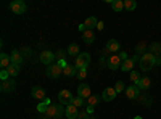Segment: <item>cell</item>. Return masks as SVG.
Segmentation results:
<instances>
[{
  "mask_svg": "<svg viewBox=\"0 0 161 119\" xmlns=\"http://www.w3.org/2000/svg\"><path fill=\"white\" fill-rule=\"evenodd\" d=\"M156 64V57L155 53H150V51H147L140 57V69L142 71H150L153 66Z\"/></svg>",
  "mask_w": 161,
  "mask_h": 119,
  "instance_id": "obj_1",
  "label": "cell"
},
{
  "mask_svg": "<svg viewBox=\"0 0 161 119\" xmlns=\"http://www.w3.org/2000/svg\"><path fill=\"white\" fill-rule=\"evenodd\" d=\"M63 113H66V110H63V105L61 103H52L50 106L47 108V111H45V114L48 117H53V119L61 117Z\"/></svg>",
  "mask_w": 161,
  "mask_h": 119,
  "instance_id": "obj_2",
  "label": "cell"
},
{
  "mask_svg": "<svg viewBox=\"0 0 161 119\" xmlns=\"http://www.w3.org/2000/svg\"><path fill=\"white\" fill-rule=\"evenodd\" d=\"M89 63H90V55L87 53H80L77 58H76V69H87V66H89Z\"/></svg>",
  "mask_w": 161,
  "mask_h": 119,
  "instance_id": "obj_3",
  "label": "cell"
},
{
  "mask_svg": "<svg viewBox=\"0 0 161 119\" xmlns=\"http://www.w3.org/2000/svg\"><path fill=\"white\" fill-rule=\"evenodd\" d=\"M121 64H123V60L119 58V55H110L108 60H106V66H108L111 71L121 69Z\"/></svg>",
  "mask_w": 161,
  "mask_h": 119,
  "instance_id": "obj_4",
  "label": "cell"
},
{
  "mask_svg": "<svg viewBox=\"0 0 161 119\" xmlns=\"http://www.w3.org/2000/svg\"><path fill=\"white\" fill-rule=\"evenodd\" d=\"M58 101L61 103V105H73V101H74V97H73V94L69 90H61L60 94H58Z\"/></svg>",
  "mask_w": 161,
  "mask_h": 119,
  "instance_id": "obj_5",
  "label": "cell"
},
{
  "mask_svg": "<svg viewBox=\"0 0 161 119\" xmlns=\"http://www.w3.org/2000/svg\"><path fill=\"white\" fill-rule=\"evenodd\" d=\"M10 10L13 13H16V15H23V13L26 11V3L23 2V0H13V2L10 3Z\"/></svg>",
  "mask_w": 161,
  "mask_h": 119,
  "instance_id": "obj_6",
  "label": "cell"
},
{
  "mask_svg": "<svg viewBox=\"0 0 161 119\" xmlns=\"http://www.w3.org/2000/svg\"><path fill=\"white\" fill-rule=\"evenodd\" d=\"M61 73H63V69L60 68L58 64H50V66H47V71H45V74H47L50 79H57V77H60Z\"/></svg>",
  "mask_w": 161,
  "mask_h": 119,
  "instance_id": "obj_7",
  "label": "cell"
},
{
  "mask_svg": "<svg viewBox=\"0 0 161 119\" xmlns=\"http://www.w3.org/2000/svg\"><path fill=\"white\" fill-rule=\"evenodd\" d=\"M77 95H79L80 98H84V100L90 98V97H92V92H90V87H89L87 84H80V85L77 87Z\"/></svg>",
  "mask_w": 161,
  "mask_h": 119,
  "instance_id": "obj_8",
  "label": "cell"
},
{
  "mask_svg": "<svg viewBox=\"0 0 161 119\" xmlns=\"http://www.w3.org/2000/svg\"><path fill=\"white\" fill-rule=\"evenodd\" d=\"M40 61H42L44 64H47V66H50V64H53V60H55V53H53V51H42V53H40Z\"/></svg>",
  "mask_w": 161,
  "mask_h": 119,
  "instance_id": "obj_9",
  "label": "cell"
},
{
  "mask_svg": "<svg viewBox=\"0 0 161 119\" xmlns=\"http://www.w3.org/2000/svg\"><path fill=\"white\" fill-rule=\"evenodd\" d=\"M126 97L129 98V100H136V98H139V94H140V89L137 87V85H130V87H126Z\"/></svg>",
  "mask_w": 161,
  "mask_h": 119,
  "instance_id": "obj_10",
  "label": "cell"
},
{
  "mask_svg": "<svg viewBox=\"0 0 161 119\" xmlns=\"http://www.w3.org/2000/svg\"><path fill=\"white\" fill-rule=\"evenodd\" d=\"M116 95H118V92H116L113 87H108V89H105V90H103L102 100H105V101H113V100L116 98Z\"/></svg>",
  "mask_w": 161,
  "mask_h": 119,
  "instance_id": "obj_11",
  "label": "cell"
},
{
  "mask_svg": "<svg viewBox=\"0 0 161 119\" xmlns=\"http://www.w3.org/2000/svg\"><path fill=\"white\" fill-rule=\"evenodd\" d=\"M119 42L114 41V39H110L108 42H106V51H110L111 55H116V51H119Z\"/></svg>",
  "mask_w": 161,
  "mask_h": 119,
  "instance_id": "obj_12",
  "label": "cell"
},
{
  "mask_svg": "<svg viewBox=\"0 0 161 119\" xmlns=\"http://www.w3.org/2000/svg\"><path fill=\"white\" fill-rule=\"evenodd\" d=\"M31 95L36 98V100H45L47 97H45V90L42 89V87H32V90H31Z\"/></svg>",
  "mask_w": 161,
  "mask_h": 119,
  "instance_id": "obj_13",
  "label": "cell"
},
{
  "mask_svg": "<svg viewBox=\"0 0 161 119\" xmlns=\"http://www.w3.org/2000/svg\"><path fill=\"white\" fill-rule=\"evenodd\" d=\"M15 87H16L15 81H13V79H8V81H3L2 82L0 90H2V92H13V90H15Z\"/></svg>",
  "mask_w": 161,
  "mask_h": 119,
  "instance_id": "obj_14",
  "label": "cell"
},
{
  "mask_svg": "<svg viewBox=\"0 0 161 119\" xmlns=\"http://www.w3.org/2000/svg\"><path fill=\"white\" fill-rule=\"evenodd\" d=\"M10 60H11V64H18V66H21V63H23V55L19 53L18 50H13V51H11V55H10Z\"/></svg>",
  "mask_w": 161,
  "mask_h": 119,
  "instance_id": "obj_15",
  "label": "cell"
},
{
  "mask_svg": "<svg viewBox=\"0 0 161 119\" xmlns=\"http://www.w3.org/2000/svg\"><path fill=\"white\" fill-rule=\"evenodd\" d=\"M136 85H137L140 90H148L150 85H152V81H150L148 77H140V81H139Z\"/></svg>",
  "mask_w": 161,
  "mask_h": 119,
  "instance_id": "obj_16",
  "label": "cell"
},
{
  "mask_svg": "<svg viewBox=\"0 0 161 119\" xmlns=\"http://www.w3.org/2000/svg\"><path fill=\"white\" fill-rule=\"evenodd\" d=\"M66 116H68L69 119H77L79 113H77V108L74 106V105H68V106H66Z\"/></svg>",
  "mask_w": 161,
  "mask_h": 119,
  "instance_id": "obj_17",
  "label": "cell"
},
{
  "mask_svg": "<svg viewBox=\"0 0 161 119\" xmlns=\"http://www.w3.org/2000/svg\"><path fill=\"white\" fill-rule=\"evenodd\" d=\"M134 63H136V61H134V58H129V60H126V61H123V64H121V69H123L124 73L126 71H134Z\"/></svg>",
  "mask_w": 161,
  "mask_h": 119,
  "instance_id": "obj_18",
  "label": "cell"
},
{
  "mask_svg": "<svg viewBox=\"0 0 161 119\" xmlns=\"http://www.w3.org/2000/svg\"><path fill=\"white\" fill-rule=\"evenodd\" d=\"M82 39H84V42L86 44H93V41H95V35H93V32L90 29H86L82 32Z\"/></svg>",
  "mask_w": 161,
  "mask_h": 119,
  "instance_id": "obj_19",
  "label": "cell"
},
{
  "mask_svg": "<svg viewBox=\"0 0 161 119\" xmlns=\"http://www.w3.org/2000/svg\"><path fill=\"white\" fill-rule=\"evenodd\" d=\"M10 64H11V60H10V57H8L7 53H0V66H2L3 69H7Z\"/></svg>",
  "mask_w": 161,
  "mask_h": 119,
  "instance_id": "obj_20",
  "label": "cell"
},
{
  "mask_svg": "<svg viewBox=\"0 0 161 119\" xmlns=\"http://www.w3.org/2000/svg\"><path fill=\"white\" fill-rule=\"evenodd\" d=\"M84 24H86V28H87V29H90V31H92L93 28H97L98 21H97V18H95V16H89V18L86 19V23H84Z\"/></svg>",
  "mask_w": 161,
  "mask_h": 119,
  "instance_id": "obj_21",
  "label": "cell"
},
{
  "mask_svg": "<svg viewBox=\"0 0 161 119\" xmlns=\"http://www.w3.org/2000/svg\"><path fill=\"white\" fill-rule=\"evenodd\" d=\"M63 74H64L66 77H73V76H76V74H77L76 66H71V64H68V66H66V68L63 69Z\"/></svg>",
  "mask_w": 161,
  "mask_h": 119,
  "instance_id": "obj_22",
  "label": "cell"
},
{
  "mask_svg": "<svg viewBox=\"0 0 161 119\" xmlns=\"http://www.w3.org/2000/svg\"><path fill=\"white\" fill-rule=\"evenodd\" d=\"M50 105H52L50 98H45L42 103H39V105H37V111H39V113H45V111H47V108L50 106Z\"/></svg>",
  "mask_w": 161,
  "mask_h": 119,
  "instance_id": "obj_23",
  "label": "cell"
},
{
  "mask_svg": "<svg viewBox=\"0 0 161 119\" xmlns=\"http://www.w3.org/2000/svg\"><path fill=\"white\" fill-rule=\"evenodd\" d=\"M7 71H8L10 77H15V76L19 74V66H18V64H10L8 68H7Z\"/></svg>",
  "mask_w": 161,
  "mask_h": 119,
  "instance_id": "obj_24",
  "label": "cell"
},
{
  "mask_svg": "<svg viewBox=\"0 0 161 119\" xmlns=\"http://www.w3.org/2000/svg\"><path fill=\"white\" fill-rule=\"evenodd\" d=\"M111 7H113L114 11H121V10H124V2H123V0H113Z\"/></svg>",
  "mask_w": 161,
  "mask_h": 119,
  "instance_id": "obj_25",
  "label": "cell"
},
{
  "mask_svg": "<svg viewBox=\"0 0 161 119\" xmlns=\"http://www.w3.org/2000/svg\"><path fill=\"white\" fill-rule=\"evenodd\" d=\"M66 51H68V55H73V57H74V55H77V57L80 55V53H79V47H77V44H71Z\"/></svg>",
  "mask_w": 161,
  "mask_h": 119,
  "instance_id": "obj_26",
  "label": "cell"
},
{
  "mask_svg": "<svg viewBox=\"0 0 161 119\" xmlns=\"http://www.w3.org/2000/svg\"><path fill=\"white\" fill-rule=\"evenodd\" d=\"M136 7H137L136 0H124V8H126V10L134 11V10H136Z\"/></svg>",
  "mask_w": 161,
  "mask_h": 119,
  "instance_id": "obj_27",
  "label": "cell"
},
{
  "mask_svg": "<svg viewBox=\"0 0 161 119\" xmlns=\"http://www.w3.org/2000/svg\"><path fill=\"white\" fill-rule=\"evenodd\" d=\"M98 100H100V97H98V95H92L90 98H87V100H86V103L89 105V106H95V105L98 103Z\"/></svg>",
  "mask_w": 161,
  "mask_h": 119,
  "instance_id": "obj_28",
  "label": "cell"
},
{
  "mask_svg": "<svg viewBox=\"0 0 161 119\" xmlns=\"http://www.w3.org/2000/svg\"><path fill=\"white\" fill-rule=\"evenodd\" d=\"M114 90L118 92V94H121V92H126V85H124V82H123V81H118Z\"/></svg>",
  "mask_w": 161,
  "mask_h": 119,
  "instance_id": "obj_29",
  "label": "cell"
},
{
  "mask_svg": "<svg viewBox=\"0 0 161 119\" xmlns=\"http://www.w3.org/2000/svg\"><path fill=\"white\" fill-rule=\"evenodd\" d=\"M130 81L134 82V85H136V84L140 81V76H139L137 71H130Z\"/></svg>",
  "mask_w": 161,
  "mask_h": 119,
  "instance_id": "obj_30",
  "label": "cell"
},
{
  "mask_svg": "<svg viewBox=\"0 0 161 119\" xmlns=\"http://www.w3.org/2000/svg\"><path fill=\"white\" fill-rule=\"evenodd\" d=\"M76 77H77V79H86V77H87V69H77Z\"/></svg>",
  "mask_w": 161,
  "mask_h": 119,
  "instance_id": "obj_31",
  "label": "cell"
},
{
  "mask_svg": "<svg viewBox=\"0 0 161 119\" xmlns=\"http://www.w3.org/2000/svg\"><path fill=\"white\" fill-rule=\"evenodd\" d=\"M66 55H68V51L60 50V51H57V53H55V58H58V61H60V60H64V58H66Z\"/></svg>",
  "mask_w": 161,
  "mask_h": 119,
  "instance_id": "obj_32",
  "label": "cell"
},
{
  "mask_svg": "<svg viewBox=\"0 0 161 119\" xmlns=\"http://www.w3.org/2000/svg\"><path fill=\"white\" fill-rule=\"evenodd\" d=\"M73 105L76 108H79V106H82L84 105V98H80V97H77V98H74V101H73Z\"/></svg>",
  "mask_w": 161,
  "mask_h": 119,
  "instance_id": "obj_33",
  "label": "cell"
},
{
  "mask_svg": "<svg viewBox=\"0 0 161 119\" xmlns=\"http://www.w3.org/2000/svg\"><path fill=\"white\" fill-rule=\"evenodd\" d=\"M8 77H10L8 71H7V69H2V73H0V79H2V82H3V81H8Z\"/></svg>",
  "mask_w": 161,
  "mask_h": 119,
  "instance_id": "obj_34",
  "label": "cell"
},
{
  "mask_svg": "<svg viewBox=\"0 0 161 119\" xmlns=\"http://www.w3.org/2000/svg\"><path fill=\"white\" fill-rule=\"evenodd\" d=\"M152 50H156L155 53H161V44H155V45H152Z\"/></svg>",
  "mask_w": 161,
  "mask_h": 119,
  "instance_id": "obj_35",
  "label": "cell"
},
{
  "mask_svg": "<svg viewBox=\"0 0 161 119\" xmlns=\"http://www.w3.org/2000/svg\"><path fill=\"white\" fill-rule=\"evenodd\" d=\"M119 55V58L121 60H123V61H126V60H129V57H127V53H126V51H121V53H118Z\"/></svg>",
  "mask_w": 161,
  "mask_h": 119,
  "instance_id": "obj_36",
  "label": "cell"
},
{
  "mask_svg": "<svg viewBox=\"0 0 161 119\" xmlns=\"http://www.w3.org/2000/svg\"><path fill=\"white\" fill-rule=\"evenodd\" d=\"M57 64L60 66V68H61V69H64V68H66V66H68V64H66V61H64V60H60V61H58Z\"/></svg>",
  "mask_w": 161,
  "mask_h": 119,
  "instance_id": "obj_37",
  "label": "cell"
},
{
  "mask_svg": "<svg viewBox=\"0 0 161 119\" xmlns=\"http://www.w3.org/2000/svg\"><path fill=\"white\" fill-rule=\"evenodd\" d=\"M86 116H87V113H80V114L77 116V119H86Z\"/></svg>",
  "mask_w": 161,
  "mask_h": 119,
  "instance_id": "obj_38",
  "label": "cell"
},
{
  "mask_svg": "<svg viewBox=\"0 0 161 119\" xmlns=\"http://www.w3.org/2000/svg\"><path fill=\"white\" fill-rule=\"evenodd\" d=\"M97 29H100V31L103 29V23H102V21H98V24H97Z\"/></svg>",
  "mask_w": 161,
  "mask_h": 119,
  "instance_id": "obj_39",
  "label": "cell"
},
{
  "mask_svg": "<svg viewBox=\"0 0 161 119\" xmlns=\"http://www.w3.org/2000/svg\"><path fill=\"white\" fill-rule=\"evenodd\" d=\"M87 113H89V114L93 113V106H87Z\"/></svg>",
  "mask_w": 161,
  "mask_h": 119,
  "instance_id": "obj_40",
  "label": "cell"
},
{
  "mask_svg": "<svg viewBox=\"0 0 161 119\" xmlns=\"http://www.w3.org/2000/svg\"><path fill=\"white\" fill-rule=\"evenodd\" d=\"M156 64H161V57H156Z\"/></svg>",
  "mask_w": 161,
  "mask_h": 119,
  "instance_id": "obj_41",
  "label": "cell"
},
{
  "mask_svg": "<svg viewBox=\"0 0 161 119\" xmlns=\"http://www.w3.org/2000/svg\"><path fill=\"white\" fill-rule=\"evenodd\" d=\"M134 119H142V117H140V116H136V117H134Z\"/></svg>",
  "mask_w": 161,
  "mask_h": 119,
  "instance_id": "obj_42",
  "label": "cell"
},
{
  "mask_svg": "<svg viewBox=\"0 0 161 119\" xmlns=\"http://www.w3.org/2000/svg\"><path fill=\"white\" fill-rule=\"evenodd\" d=\"M57 119H63V117H57Z\"/></svg>",
  "mask_w": 161,
  "mask_h": 119,
  "instance_id": "obj_43",
  "label": "cell"
}]
</instances>
